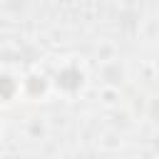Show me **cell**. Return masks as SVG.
<instances>
[{
	"label": "cell",
	"instance_id": "6da1fadb",
	"mask_svg": "<svg viewBox=\"0 0 159 159\" xmlns=\"http://www.w3.org/2000/svg\"><path fill=\"white\" fill-rule=\"evenodd\" d=\"M52 84L62 94H75L84 87V70L77 62H65V65L57 67V72L52 77Z\"/></svg>",
	"mask_w": 159,
	"mask_h": 159
},
{
	"label": "cell",
	"instance_id": "7a4b0ae2",
	"mask_svg": "<svg viewBox=\"0 0 159 159\" xmlns=\"http://www.w3.org/2000/svg\"><path fill=\"white\" fill-rule=\"evenodd\" d=\"M20 94H22V80L12 70L0 67V104H12Z\"/></svg>",
	"mask_w": 159,
	"mask_h": 159
},
{
	"label": "cell",
	"instance_id": "3957f363",
	"mask_svg": "<svg viewBox=\"0 0 159 159\" xmlns=\"http://www.w3.org/2000/svg\"><path fill=\"white\" fill-rule=\"evenodd\" d=\"M50 84H52V82H50L45 75H40V72H30V75L22 77V94L30 97V99H40V97L47 94Z\"/></svg>",
	"mask_w": 159,
	"mask_h": 159
}]
</instances>
